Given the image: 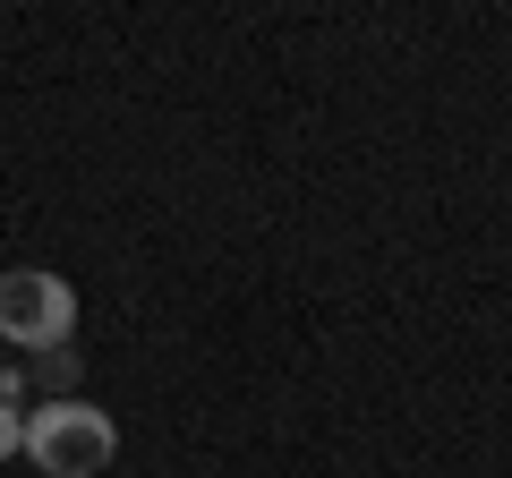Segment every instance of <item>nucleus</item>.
<instances>
[{
  "label": "nucleus",
  "mask_w": 512,
  "mask_h": 478,
  "mask_svg": "<svg viewBox=\"0 0 512 478\" xmlns=\"http://www.w3.org/2000/svg\"><path fill=\"white\" fill-rule=\"evenodd\" d=\"M26 453L43 461V478H94L120 453V427L94 402H43L35 419H26Z\"/></svg>",
  "instance_id": "nucleus-1"
},
{
  "label": "nucleus",
  "mask_w": 512,
  "mask_h": 478,
  "mask_svg": "<svg viewBox=\"0 0 512 478\" xmlns=\"http://www.w3.org/2000/svg\"><path fill=\"white\" fill-rule=\"evenodd\" d=\"M77 325V291L52 265H9L0 274V342L9 350H52Z\"/></svg>",
  "instance_id": "nucleus-2"
},
{
  "label": "nucleus",
  "mask_w": 512,
  "mask_h": 478,
  "mask_svg": "<svg viewBox=\"0 0 512 478\" xmlns=\"http://www.w3.org/2000/svg\"><path fill=\"white\" fill-rule=\"evenodd\" d=\"M18 444H26V419H18L9 402H0V453H18Z\"/></svg>",
  "instance_id": "nucleus-3"
}]
</instances>
